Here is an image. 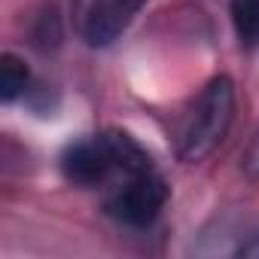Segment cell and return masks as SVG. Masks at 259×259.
<instances>
[{"label":"cell","mask_w":259,"mask_h":259,"mask_svg":"<svg viewBox=\"0 0 259 259\" xmlns=\"http://www.w3.org/2000/svg\"><path fill=\"white\" fill-rule=\"evenodd\" d=\"M232 119H235V82L226 73H220L201 89V95L192 101V107L180 122L177 159L186 165L204 162L229 135Z\"/></svg>","instance_id":"obj_1"},{"label":"cell","mask_w":259,"mask_h":259,"mask_svg":"<svg viewBox=\"0 0 259 259\" xmlns=\"http://www.w3.org/2000/svg\"><path fill=\"white\" fill-rule=\"evenodd\" d=\"M165 201H168L165 177L156 168H150L141 174L122 177V183L107 195L104 207L116 223H122L128 229H147L159 220Z\"/></svg>","instance_id":"obj_2"},{"label":"cell","mask_w":259,"mask_h":259,"mask_svg":"<svg viewBox=\"0 0 259 259\" xmlns=\"http://www.w3.org/2000/svg\"><path fill=\"white\" fill-rule=\"evenodd\" d=\"M58 168H61V177L67 183L82 186V189L107 183L110 177L119 174V159H116L110 135L104 132L98 138H85V141H76V144L64 147V153L58 159Z\"/></svg>","instance_id":"obj_3"},{"label":"cell","mask_w":259,"mask_h":259,"mask_svg":"<svg viewBox=\"0 0 259 259\" xmlns=\"http://www.w3.org/2000/svg\"><path fill=\"white\" fill-rule=\"evenodd\" d=\"M195 256H235L259 259V220L256 217H223L213 220L192 244Z\"/></svg>","instance_id":"obj_4"},{"label":"cell","mask_w":259,"mask_h":259,"mask_svg":"<svg viewBox=\"0 0 259 259\" xmlns=\"http://www.w3.org/2000/svg\"><path fill=\"white\" fill-rule=\"evenodd\" d=\"M147 0H92L85 19H82V37L89 46H110L119 40L128 25L135 22Z\"/></svg>","instance_id":"obj_5"},{"label":"cell","mask_w":259,"mask_h":259,"mask_svg":"<svg viewBox=\"0 0 259 259\" xmlns=\"http://www.w3.org/2000/svg\"><path fill=\"white\" fill-rule=\"evenodd\" d=\"M28 85H31L28 64L19 55L7 52L4 55V64H0V98H4V104H13L16 98H22L28 92Z\"/></svg>","instance_id":"obj_6"},{"label":"cell","mask_w":259,"mask_h":259,"mask_svg":"<svg viewBox=\"0 0 259 259\" xmlns=\"http://www.w3.org/2000/svg\"><path fill=\"white\" fill-rule=\"evenodd\" d=\"M229 16L241 46H259V0H229Z\"/></svg>","instance_id":"obj_7"},{"label":"cell","mask_w":259,"mask_h":259,"mask_svg":"<svg viewBox=\"0 0 259 259\" xmlns=\"http://www.w3.org/2000/svg\"><path fill=\"white\" fill-rule=\"evenodd\" d=\"M241 171L247 174V177H259V135L250 141V147L244 150V156H241Z\"/></svg>","instance_id":"obj_8"}]
</instances>
